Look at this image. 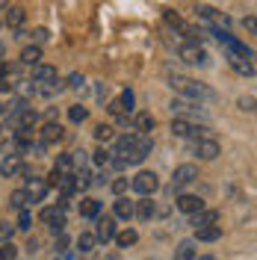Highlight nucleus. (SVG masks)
<instances>
[{
	"mask_svg": "<svg viewBox=\"0 0 257 260\" xmlns=\"http://www.w3.org/2000/svg\"><path fill=\"white\" fill-rule=\"evenodd\" d=\"M27 251H39V240H36V237L27 240Z\"/></svg>",
	"mask_w": 257,
	"mask_h": 260,
	"instance_id": "a18cd8bd",
	"label": "nucleus"
},
{
	"mask_svg": "<svg viewBox=\"0 0 257 260\" xmlns=\"http://www.w3.org/2000/svg\"><path fill=\"white\" fill-rule=\"evenodd\" d=\"M30 36H33V42H36V45L42 48V45H45V42L50 39V30H48V27H36V30H33Z\"/></svg>",
	"mask_w": 257,
	"mask_h": 260,
	"instance_id": "c9c22d12",
	"label": "nucleus"
},
{
	"mask_svg": "<svg viewBox=\"0 0 257 260\" xmlns=\"http://www.w3.org/2000/svg\"><path fill=\"white\" fill-rule=\"evenodd\" d=\"M195 260H216L213 254H204V257H195Z\"/></svg>",
	"mask_w": 257,
	"mask_h": 260,
	"instance_id": "de8ad7c7",
	"label": "nucleus"
},
{
	"mask_svg": "<svg viewBox=\"0 0 257 260\" xmlns=\"http://www.w3.org/2000/svg\"><path fill=\"white\" fill-rule=\"evenodd\" d=\"M177 56H180L186 65H201V68L210 65V53L201 48V45H195V42H183V45L177 48Z\"/></svg>",
	"mask_w": 257,
	"mask_h": 260,
	"instance_id": "20e7f679",
	"label": "nucleus"
},
{
	"mask_svg": "<svg viewBox=\"0 0 257 260\" xmlns=\"http://www.w3.org/2000/svg\"><path fill=\"white\" fill-rule=\"evenodd\" d=\"M15 228H21V231H30V228H33L30 210H18V225H15Z\"/></svg>",
	"mask_w": 257,
	"mask_h": 260,
	"instance_id": "e433bc0d",
	"label": "nucleus"
},
{
	"mask_svg": "<svg viewBox=\"0 0 257 260\" xmlns=\"http://www.w3.org/2000/svg\"><path fill=\"white\" fill-rule=\"evenodd\" d=\"M83 83H86V77H83V74H77V71H74V74L68 77V86H71V89H80Z\"/></svg>",
	"mask_w": 257,
	"mask_h": 260,
	"instance_id": "37998d69",
	"label": "nucleus"
},
{
	"mask_svg": "<svg viewBox=\"0 0 257 260\" xmlns=\"http://www.w3.org/2000/svg\"><path fill=\"white\" fill-rule=\"evenodd\" d=\"M110 157H113V154H110L107 148H98V151H95V157H92V160H95V166H107V162H110Z\"/></svg>",
	"mask_w": 257,
	"mask_h": 260,
	"instance_id": "ea45409f",
	"label": "nucleus"
},
{
	"mask_svg": "<svg viewBox=\"0 0 257 260\" xmlns=\"http://www.w3.org/2000/svg\"><path fill=\"white\" fill-rule=\"evenodd\" d=\"M0 27H3V21H0Z\"/></svg>",
	"mask_w": 257,
	"mask_h": 260,
	"instance_id": "8fccbe9b",
	"label": "nucleus"
},
{
	"mask_svg": "<svg viewBox=\"0 0 257 260\" xmlns=\"http://www.w3.org/2000/svg\"><path fill=\"white\" fill-rule=\"evenodd\" d=\"M65 136V130H62V124H56V121H48L45 127H42V142L45 145H50V142H59Z\"/></svg>",
	"mask_w": 257,
	"mask_h": 260,
	"instance_id": "b1692460",
	"label": "nucleus"
},
{
	"mask_svg": "<svg viewBox=\"0 0 257 260\" xmlns=\"http://www.w3.org/2000/svg\"><path fill=\"white\" fill-rule=\"evenodd\" d=\"M195 154H198V160H216L222 154V148L213 136H201V139H195Z\"/></svg>",
	"mask_w": 257,
	"mask_h": 260,
	"instance_id": "1a4fd4ad",
	"label": "nucleus"
},
{
	"mask_svg": "<svg viewBox=\"0 0 257 260\" xmlns=\"http://www.w3.org/2000/svg\"><path fill=\"white\" fill-rule=\"evenodd\" d=\"M169 110L177 115V118H207V110H204V104H198V101H189V98H172V104H169Z\"/></svg>",
	"mask_w": 257,
	"mask_h": 260,
	"instance_id": "7ed1b4c3",
	"label": "nucleus"
},
{
	"mask_svg": "<svg viewBox=\"0 0 257 260\" xmlns=\"http://www.w3.org/2000/svg\"><path fill=\"white\" fill-rule=\"evenodd\" d=\"M113 136H115V130L110 127V124H98V127H95V139L101 142V145H107Z\"/></svg>",
	"mask_w": 257,
	"mask_h": 260,
	"instance_id": "473e14b6",
	"label": "nucleus"
},
{
	"mask_svg": "<svg viewBox=\"0 0 257 260\" xmlns=\"http://www.w3.org/2000/svg\"><path fill=\"white\" fill-rule=\"evenodd\" d=\"M3 56H6V48H3V45H0V62H3Z\"/></svg>",
	"mask_w": 257,
	"mask_h": 260,
	"instance_id": "49530a36",
	"label": "nucleus"
},
{
	"mask_svg": "<svg viewBox=\"0 0 257 260\" xmlns=\"http://www.w3.org/2000/svg\"><path fill=\"white\" fill-rule=\"evenodd\" d=\"M71 169H74V154H59L56 162H53V172L65 175V172H71Z\"/></svg>",
	"mask_w": 257,
	"mask_h": 260,
	"instance_id": "c756f323",
	"label": "nucleus"
},
{
	"mask_svg": "<svg viewBox=\"0 0 257 260\" xmlns=\"http://www.w3.org/2000/svg\"><path fill=\"white\" fill-rule=\"evenodd\" d=\"M68 243H71V240L65 237V231H62V234L56 237V245H53V248H56V254H65V251H68Z\"/></svg>",
	"mask_w": 257,
	"mask_h": 260,
	"instance_id": "a19ab883",
	"label": "nucleus"
},
{
	"mask_svg": "<svg viewBox=\"0 0 257 260\" xmlns=\"http://www.w3.org/2000/svg\"><path fill=\"white\" fill-rule=\"evenodd\" d=\"M240 110H242V113H254V95L240 98Z\"/></svg>",
	"mask_w": 257,
	"mask_h": 260,
	"instance_id": "79ce46f5",
	"label": "nucleus"
},
{
	"mask_svg": "<svg viewBox=\"0 0 257 260\" xmlns=\"http://www.w3.org/2000/svg\"><path fill=\"white\" fill-rule=\"evenodd\" d=\"M115 245L118 248H130V245H136V240H139V234L133 231V228H124V231H115Z\"/></svg>",
	"mask_w": 257,
	"mask_h": 260,
	"instance_id": "393cba45",
	"label": "nucleus"
},
{
	"mask_svg": "<svg viewBox=\"0 0 257 260\" xmlns=\"http://www.w3.org/2000/svg\"><path fill=\"white\" fill-rule=\"evenodd\" d=\"M151 148H154V139H151V136H145V133H136V142H133V148L127 151L124 162H127V166H139V162L151 154Z\"/></svg>",
	"mask_w": 257,
	"mask_h": 260,
	"instance_id": "0eeeda50",
	"label": "nucleus"
},
{
	"mask_svg": "<svg viewBox=\"0 0 257 260\" xmlns=\"http://www.w3.org/2000/svg\"><path fill=\"white\" fill-rule=\"evenodd\" d=\"M169 86L177 92V98H189V101H198V104L216 101V92L210 89L207 83H198V80H192V77L175 74V71H169Z\"/></svg>",
	"mask_w": 257,
	"mask_h": 260,
	"instance_id": "f257e3e1",
	"label": "nucleus"
},
{
	"mask_svg": "<svg viewBox=\"0 0 257 260\" xmlns=\"http://www.w3.org/2000/svg\"><path fill=\"white\" fill-rule=\"evenodd\" d=\"M130 189H133L136 195H142V198H151V195L160 189V180H157L154 172H139L136 178L130 180Z\"/></svg>",
	"mask_w": 257,
	"mask_h": 260,
	"instance_id": "39448f33",
	"label": "nucleus"
},
{
	"mask_svg": "<svg viewBox=\"0 0 257 260\" xmlns=\"http://www.w3.org/2000/svg\"><path fill=\"white\" fill-rule=\"evenodd\" d=\"M68 118H71L74 124H83V121L89 118V107H83V104H74V107L68 110Z\"/></svg>",
	"mask_w": 257,
	"mask_h": 260,
	"instance_id": "2f4dec72",
	"label": "nucleus"
},
{
	"mask_svg": "<svg viewBox=\"0 0 257 260\" xmlns=\"http://www.w3.org/2000/svg\"><path fill=\"white\" fill-rule=\"evenodd\" d=\"M130 124H133L136 133H145V136H148V133L154 130V124H157V118H154L151 113H136L133 118H130Z\"/></svg>",
	"mask_w": 257,
	"mask_h": 260,
	"instance_id": "6ab92c4d",
	"label": "nucleus"
},
{
	"mask_svg": "<svg viewBox=\"0 0 257 260\" xmlns=\"http://www.w3.org/2000/svg\"><path fill=\"white\" fill-rule=\"evenodd\" d=\"M175 207H177L180 213H186V216H192V213H198L201 207H204V201H201L198 195L183 192V195H177V198H175Z\"/></svg>",
	"mask_w": 257,
	"mask_h": 260,
	"instance_id": "4468645a",
	"label": "nucleus"
},
{
	"mask_svg": "<svg viewBox=\"0 0 257 260\" xmlns=\"http://www.w3.org/2000/svg\"><path fill=\"white\" fill-rule=\"evenodd\" d=\"M0 133H3V127H0Z\"/></svg>",
	"mask_w": 257,
	"mask_h": 260,
	"instance_id": "3c124183",
	"label": "nucleus"
},
{
	"mask_svg": "<svg viewBox=\"0 0 257 260\" xmlns=\"http://www.w3.org/2000/svg\"><path fill=\"white\" fill-rule=\"evenodd\" d=\"M242 24H245V30L254 36V30H257V24H254V15H248V18H242Z\"/></svg>",
	"mask_w": 257,
	"mask_h": 260,
	"instance_id": "c03bdc74",
	"label": "nucleus"
},
{
	"mask_svg": "<svg viewBox=\"0 0 257 260\" xmlns=\"http://www.w3.org/2000/svg\"><path fill=\"white\" fill-rule=\"evenodd\" d=\"M39 222L48 225L50 231H53V237H56V234L65 231V210L62 207H45V210L39 213Z\"/></svg>",
	"mask_w": 257,
	"mask_h": 260,
	"instance_id": "6e6552de",
	"label": "nucleus"
},
{
	"mask_svg": "<svg viewBox=\"0 0 257 260\" xmlns=\"http://www.w3.org/2000/svg\"><path fill=\"white\" fill-rule=\"evenodd\" d=\"M110 186H113V192H115V195H124V192L130 189V180H127V178H115Z\"/></svg>",
	"mask_w": 257,
	"mask_h": 260,
	"instance_id": "58836bf2",
	"label": "nucleus"
},
{
	"mask_svg": "<svg viewBox=\"0 0 257 260\" xmlns=\"http://www.w3.org/2000/svg\"><path fill=\"white\" fill-rule=\"evenodd\" d=\"M95 245H98L95 234H80V237H77V251H83V254L95 251Z\"/></svg>",
	"mask_w": 257,
	"mask_h": 260,
	"instance_id": "7c9ffc66",
	"label": "nucleus"
},
{
	"mask_svg": "<svg viewBox=\"0 0 257 260\" xmlns=\"http://www.w3.org/2000/svg\"><path fill=\"white\" fill-rule=\"evenodd\" d=\"M42 62V48L39 45H30V48L21 50V65H39Z\"/></svg>",
	"mask_w": 257,
	"mask_h": 260,
	"instance_id": "cd10ccee",
	"label": "nucleus"
},
{
	"mask_svg": "<svg viewBox=\"0 0 257 260\" xmlns=\"http://www.w3.org/2000/svg\"><path fill=\"white\" fill-rule=\"evenodd\" d=\"M195 12H198V18H201V21H207L210 27H222V30H228V24H231V18L222 15V12H216L213 6H198Z\"/></svg>",
	"mask_w": 257,
	"mask_h": 260,
	"instance_id": "f8f14e48",
	"label": "nucleus"
},
{
	"mask_svg": "<svg viewBox=\"0 0 257 260\" xmlns=\"http://www.w3.org/2000/svg\"><path fill=\"white\" fill-rule=\"evenodd\" d=\"M27 201H30L27 198V189H15V192L9 195V207L12 210H27Z\"/></svg>",
	"mask_w": 257,
	"mask_h": 260,
	"instance_id": "c85d7f7f",
	"label": "nucleus"
},
{
	"mask_svg": "<svg viewBox=\"0 0 257 260\" xmlns=\"http://www.w3.org/2000/svg\"><path fill=\"white\" fill-rule=\"evenodd\" d=\"M56 80V68L53 65H45V62H39V65H33V83L36 86H48V83Z\"/></svg>",
	"mask_w": 257,
	"mask_h": 260,
	"instance_id": "2eb2a0df",
	"label": "nucleus"
},
{
	"mask_svg": "<svg viewBox=\"0 0 257 260\" xmlns=\"http://www.w3.org/2000/svg\"><path fill=\"white\" fill-rule=\"evenodd\" d=\"M0 260H18V248L12 243H0Z\"/></svg>",
	"mask_w": 257,
	"mask_h": 260,
	"instance_id": "72a5a7b5",
	"label": "nucleus"
},
{
	"mask_svg": "<svg viewBox=\"0 0 257 260\" xmlns=\"http://www.w3.org/2000/svg\"><path fill=\"white\" fill-rule=\"evenodd\" d=\"M9 6V0H0V9H6Z\"/></svg>",
	"mask_w": 257,
	"mask_h": 260,
	"instance_id": "09e8293b",
	"label": "nucleus"
},
{
	"mask_svg": "<svg viewBox=\"0 0 257 260\" xmlns=\"http://www.w3.org/2000/svg\"><path fill=\"white\" fill-rule=\"evenodd\" d=\"M118 104H121V110L130 115V113H133V92H130V89H124V92L118 95Z\"/></svg>",
	"mask_w": 257,
	"mask_h": 260,
	"instance_id": "f704fd0d",
	"label": "nucleus"
},
{
	"mask_svg": "<svg viewBox=\"0 0 257 260\" xmlns=\"http://www.w3.org/2000/svg\"><path fill=\"white\" fill-rule=\"evenodd\" d=\"M195 257H198V251H195V240H183V243H177L175 260H195Z\"/></svg>",
	"mask_w": 257,
	"mask_h": 260,
	"instance_id": "a878e982",
	"label": "nucleus"
},
{
	"mask_svg": "<svg viewBox=\"0 0 257 260\" xmlns=\"http://www.w3.org/2000/svg\"><path fill=\"white\" fill-rule=\"evenodd\" d=\"M12 234H15V225L0 222V243H12Z\"/></svg>",
	"mask_w": 257,
	"mask_h": 260,
	"instance_id": "4c0bfd02",
	"label": "nucleus"
},
{
	"mask_svg": "<svg viewBox=\"0 0 257 260\" xmlns=\"http://www.w3.org/2000/svg\"><path fill=\"white\" fill-rule=\"evenodd\" d=\"M53 186L62 192V198H71V195L77 192V178H74V172H65V175H59Z\"/></svg>",
	"mask_w": 257,
	"mask_h": 260,
	"instance_id": "aec40b11",
	"label": "nucleus"
},
{
	"mask_svg": "<svg viewBox=\"0 0 257 260\" xmlns=\"http://www.w3.org/2000/svg\"><path fill=\"white\" fill-rule=\"evenodd\" d=\"M80 216L83 219H98V216H101V201H98V198H83Z\"/></svg>",
	"mask_w": 257,
	"mask_h": 260,
	"instance_id": "bb28decb",
	"label": "nucleus"
},
{
	"mask_svg": "<svg viewBox=\"0 0 257 260\" xmlns=\"http://www.w3.org/2000/svg\"><path fill=\"white\" fill-rule=\"evenodd\" d=\"M195 180H198V166H195V162H180L175 169V175H172V189L180 192V189H186Z\"/></svg>",
	"mask_w": 257,
	"mask_h": 260,
	"instance_id": "423d86ee",
	"label": "nucleus"
},
{
	"mask_svg": "<svg viewBox=\"0 0 257 260\" xmlns=\"http://www.w3.org/2000/svg\"><path fill=\"white\" fill-rule=\"evenodd\" d=\"M95 240L98 243H110L115 237V219L113 216H98L95 219Z\"/></svg>",
	"mask_w": 257,
	"mask_h": 260,
	"instance_id": "9b49d317",
	"label": "nucleus"
},
{
	"mask_svg": "<svg viewBox=\"0 0 257 260\" xmlns=\"http://www.w3.org/2000/svg\"><path fill=\"white\" fill-rule=\"evenodd\" d=\"M154 213H157V207H154V201H151V198H142V201H136V204H133V216H136V219H142V222H151V219H154Z\"/></svg>",
	"mask_w": 257,
	"mask_h": 260,
	"instance_id": "4be33fe9",
	"label": "nucleus"
},
{
	"mask_svg": "<svg viewBox=\"0 0 257 260\" xmlns=\"http://www.w3.org/2000/svg\"><path fill=\"white\" fill-rule=\"evenodd\" d=\"M222 237V225H207V228H195V243H216Z\"/></svg>",
	"mask_w": 257,
	"mask_h": 260,
	"instance_id": "5701e85b",
	"label": "nucleus"
},
{
	"mask_svg": "<svg viewBox=\"0 0 257 260\" xmlns=\"http://www.w3.org/2000/svg\"><path fill=\"white\" fill-rule=\"evenodd\" d=\"M0 175L3 178H15V175H27V166L21 160V154H9L0 160Z\"/></svg>",
	"mask_w": 257,
	"mask_h": 260,
	"instance_id": "9d476101",
	"label": "nucleus"
},
{
	"mask_svg": "<svg viewBox=\"0 0 257 260\" xmlns=\"http://www.w3.org/2000/svg\"><path fill=\"white\" fill-rule=\"evenodd\" d=\"M172 136H177V139H201V136H210V127L195 124L189 118H175L172 121Z\"/></svg>",
	"mask_w": 257,
	"mask_h": 260,
	"instance_id": "f03ea898",
	"label": "nucleus"
},
{
	"mask_svg": "<svg viewBox=\"0 0 257 260\" xmlns=\"http://www.w3.org/2000/svg\"><path fill=\"white\" fill-rule=\"evenodd\" d=\"M113 219L130 222V219H133V201H127L124 195H118V201L113 204Z\"/></svg>",
	"mask_w": 257,
	"mask_h": 260,
	"instance_id": "412c9836",
	"label": "nucleus"
},
{
	"mask_svg": "<svg viewBox=\"0 0 257 260\" xmlns=\"http://www.w3.org/2000/svg\"><path fill=\"white\" fill-rule=\"evenodd\" d=\"M27 198L30 201H42L45 195H48V180H42V178H27Z\"/></svg>",
	"mask_w": 257,
	"mask_h": 260,
	"instance_id": "a211bd4d",
	"label": "nucleus"
},
{
	"mask_svg": "<svg viewBox=\"0 0 257 260\" xmlns=\"http://www.w3.org/2000/svg\"><path fill=\"white\" fill-rule=\"evenodd\" d=\"M219 222V210H207V207H201L198 213L189 216V225L192 228H207V225H216Z\"/></svg>",
	"mask_w": 257,
	"mask_h": 260,
	"instance_id": "f3484780",
	"label": "nucleus"
},
{
	"mask_svg": "<svg viewBox=\"0 0 257 260\" xmlns=\"http://www.w3.org/2000/svg\"><path fill=\"white\" fill-rule=\"evenodd\" d=\"M3 12H6V15H3V24H6L9 30H21V27H24V21H27V12H24L21 6H6Z\"/></svg>",
	"mask_w": 257,
	"mask_h": 260,
	"instance_id": "dca6fc26",
	"label": "nucleus"
},
{
	"mask_svg": "<svg viewBox=\"0 0 257 260\" xmlns=\"http://www.w3.org/2000/svg\"><path fill=\"white\" fill-rule=\"evenodd\" d=\"M228 56V65L242 74V77H254V59H248V56H237V53H225Z\"/></svg>",
	"mask_w": 257,
	"mask_h": 260,
	"instance_id": "ddd939ff",
	"label": "nucleus"
}]
</instances>
